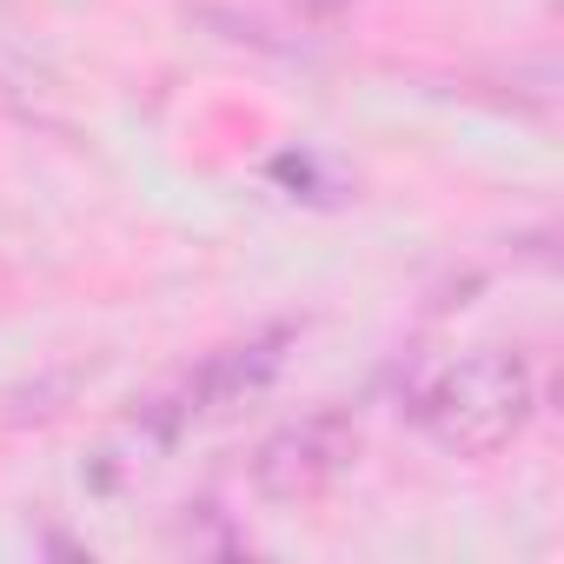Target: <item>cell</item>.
I'll return each instance as SVG.
<instances>
[{"label": "cell", "instance_id": "1", "mask_svg": "<svg viewBox=\"0 0 564 564\" xmlns=\"http://www.w3.org/2000/svg\"><path fill=\"white\" fill-rule=\"evenodd\" d=\"M419 432L458 458L505 452L531 419H538V372L524 352H465L432 366L405 392Z\"/></svg>", "mask_w": 564, "mask_h": 564}, {"label": "cell", "instance_id": "2", "mask_svg": "<svg viewBox=\"0 0 564 564\" xmlns=\"http://www.w3.org/2000/svg\"><path fill=\"white\" fill-rule=\"evenodd\" d=\"M286 346H293V326H265V333H252V339L219 346V352H213V359H199L173 392H160V399L140 412V425H133V438H140V452H147V465H153V452H166V445H173V438H186L193 425H206V419H219V412L246 405L259 386H272V372L286 366Z\"/></svg>", "mask_w": 564, "mask_h": 564}, {"label": "cell", "instance_id": "3", "mask_svg": "<svg viewBox=\"0 0 564 564\" xmlns=\"http://www.w3.org/2000/svg\"><path fill=\"white\" fill-rule=\"evenodd\" d=\"M352 458H359V425H352L346 412H313V419H300V425H279V432L259 445L252 485H259V498H272V505H306V498H319L333 478H346Z\"/></svg>", "mask_w": 564, "mask_h": 564}]
</instances>
